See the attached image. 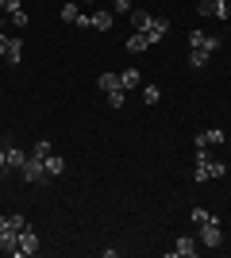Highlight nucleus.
<instances>
[{
    "label": "nucleus",
    "mask_w": 231,
    "mask_h": 258,
    "mask_svg": "<svg viewBox=\"0 0 231 258\" xmlns=\"http://www.w3.org/2000/svg\"><path fill=\"white\" fill-rule=\"evenodd\" d=\"M39 247H43V243H39V231L27 224L20 235H16V258H23V254H39Z\"/></svg>",
    "instance_id": "1"
},
{
    "label": "nucleus",
    "mask_w": 231,
    "mask_h": 258,
    "mask_svg": "<svg viewBox=\"0 0 231 258\" xmlns=\"http://www.w3.org/2000/svg\"><path fill=\"white\" fill-rule=\"evenodd\" d=\"M200 247H223V227L220 220H208V224H200Z\"/></svg>",
    "instance_id": "2"
},
{
    "label": "nucleus",
    "mask_w": 231,
    "mask_h": 258,
    "mask_svg": "<svg viewBox=\"0 0 231 258\" xmlns=\"http://www.w3.org/2000/svg\"><path fill=\"white\" fill-rule=\"evenodd\" d=\"M20 173H23V181L27 185H39L46 177V170H43V158H35V154H27V162L20 166Z\"/></svg>",
    "instance_id": "3"
},
{
    "label": "nucleus",
    "mask_w": 231,
    "mask_h": 258,
    "mask_svg": "<svg viewBox=\"0 0 231 258\" xmlns=\"http://www.w3.org/2000/svg\"><path fill=\"white\" fill-rule=\"evenodd\" d=\"M189 50L216 54V50H220V39H216V35H204V31H189Z\"/></svg>",
    "instance_id": "4"
},
{
    "label": "nucleus",
    "mask_w": 231,
    "mask_h": 258,
    "mask_svg": "<svg viewBox=\"0 0 231 258\" xmlns=\"http://www.w3.org/2000/svg\"><path fill=\"white\" fill-rule=\"evenodd\" d=\"M197 12L208 20H227V0H197Z\"/></svg>",
    "instance_id": "5"
},
{
    "label": "nucleus",
    "mask_w": 231,
    "mask_h": 258,
    "mask_svg": "<svg viewBox=\"0 0 231 258\" xmlns=\"http://www.w3.org/2000/svg\"><path fill=\"white\" fill-rule=\"evenodd\" d=\"M223 143H227V135H223L220 127H208V131H197L193 147H223Z\"/></svg>",
    "instance_id": "6"
},
{
    "label": "nucleus",
    "mask_w": 231,
    "mask_h": 258,
    "mask_svg": "<svg viewBox=\"0 0 231 258\" xmlns=\"http://www.w3.org/2000/svg\"><path fill=\"white\" fill-rule=\"evenodd\" d=\"M166 31H170V20H166V16H154L150 27H146V39H150V43H162Z\"/></svg>",
    "instance_id": "7"
},
{
    "label": "nucleus",
    "mask_w": 231,
    "mask_h": 258,
    "mask_svg": "<svg viewBox=\"0 0 231 258\" xmlns=\"http://www.w3.org/2000/svg\"><path fill=\"white\" fill-rule=\"evenodd\" d=\"M197 250H200V243H197V239L181 235V239H177V247L170 250V258H177V254H181V258H193V254H197Z\"/></svg>",
    "instance_id": "8"
},
{
    "label": "nucleus",
    "mask_w": 231,
    "mask_h": 258,
    "mask_svg": "<svg viewBox=\"0 0 231 258\" xmlns=\"http://www.w3.org/2000/svg\"><path fill=\"white\" fill-rule=\"evenodd\" d=\"M43 170H46V177H62V173H66V158H62V154H46Z\"/></svg>",
    "instance_id": "9"
},
{
    "label": "nucleus",
    "mask_w": 231,
    "mask_h": 258,
    "mask_svg": "<svg viewBox=\"0 0 231 258\" xmlns=\"http://www.w3.org/2000/svg\"><path fill=\"white\" fill-rule=\"evenodd\" d=\"M4 154H8V170H20L23 162H27V154H23L12 139H4Z\"/></svg>",
    "instance_id": "10"
},
{
    "label": "nucleus",
    "mask_w": 231,
    "mask_h": 258,
    "mask_svg": "<svg viewBox=\"0 0 231 258\" xmlns=\"http://www.w3.org/2000/svg\"><path fill=\"white\" fill-rule=\"evenodd\" d=\"M139 85H143V77H139V70H135V66H127V70L120 74V89L127 93V89H139Z\"/></svg>",
    "instance_id": "11"
},
{
    "label": "nucleus",
    "mask_w": 231,
    "mask_h": 258,
    "mask_svg": "<svg viewBox=\"0 0 231 258\" xmlns=\"http://www.w3.org/2000/svg\"><path fill=\"white\" fill-rule=\"evenodd\" d=\"M146 46H154L150 39H146V31H135L131 39H127V50H131V54H143Z\"/></svg>",
    "instance_id": "12"
},
{
    "label": "nucleus",
    "mask_w": 231,
    "mask_h": 258,
    "mask_svg": "<svg viewBox=\"0 0 231 258\" xmlns=\"http://www.w3.org/2000/svg\"><path fill=\"white\" fill-rule=\"evenodd\" d=\"M112 23H116V20H112V12H104V8L93 12V31H112Z\"/></svg>",
    "instance_id": "13"
},
{
    "label": "nucleus",
    "mask_w": 231,
    "mask_h": 258,
    "mask_svg": "<svg viewBox=\"0 0 231 258\" xmlns=\"http://www.w3.org/2000/svg\"><path fill=\"white\" fill-rule=\"evenodd\" d=\"M97 85H100V93H116L120 89V74H100Z\"/></svg>",
    "instance_id": "14"
},
{
    "label": "nucleus",
    "mask_w": 231,
    "mask_h": 258,
    "mask_svg": "<svg viewBox=\"0 0 231 258\" xmlns=\"http://www.w3.org/2000/svg\"><path fill=\"white\" fill-rule=\"evenodd\" d=\"M150 20H154L150 12H139V8H131V27H135V31H146V27H150Z\"/></svg>",
    "instance_id": "15"
},
{
    "label": "nucleus",
    "mask_w": 231,
    "mask_h": 258,
    "mask_svg": "<svg viewBox=\"0 0 231 258\" xmlns=\"http://www.w3.org/2000/svg\"><path fill=\"white\" fill-rule=\"evenodd\" d=\"M4 58H8V66H20V58H23V43L16 39V35H12V43H8V54H4Z\"/></svg>",
    "instance_id": "16"
},
{
    "label": "nucleus",
    "mask_w": 231,
    "mask_h": 258,
    "mask_svg": "<svg viewBox=\"0 0 231 258\" xmlns=\"http://www.w3.org/2000/svg\"><path fill=\"white\" fill-rule=\"evenodd\" d=\"M77 16H81L77 0H66V4H62V23H77Z\"/></svg>",
    "instance_id": "17"
},
{
    "label": "nucleus",
    "mask_w": 231,
    "mask_h": 258,
    "mask_svg": "<svg viewBox=\"0 0 231 258\" xmlns=\"http://www.w3.org/2000/svg\"><path fill=\"white\" fill-rule=\"evenodd\" d=\"M208 58H212L208 50H189V66H193V70H200V66H208Z\"/></svg>",
    "instance_id": "18"
},
{
    "label": "nucleus",
    "mask_w": 231,
    "mask_h": 258,
    "mask_svg": "<svg viewBox=\"0 0 231 258\" xmlns=\"http://www.w3.org/2000/svg\"><path fill=\"white\" fill-rule=\"evenodd\" d=\"M189 220H193V224L200 227V224H208V220H216V216H212L208 208H193V212H189Z\"/></svg>",
    "instance_id": "19"
},
{
    "label": "nucleus",
    "mask_w": 231,
    "mask_h": 258,
    "mask_svg": "<svg viewBox=\"0 0 231 258\" xmlns=\"http://www.w3.org/2000/svg\"><path fill=\"white\" fill-rule=\"evenodd\" d=\"M8 23H12V27H27V23H31V20H27V12H8Z\"/></svg>",
    "instance_id": "20"
},
{
    "label": "nucleus",
    "mask_w": 231,
    "mask_h": 258,
    "mask_svg": "<svg viewBox=\"0 0 231 258\" xmlns=\"http://www.w3.org/2000/svg\"><path fill=\"white\" fill-rule=\"evenodd\" d=\"M31 154H35V158H46V154H54V147H50L46 139H39V143L31 147Z\"/></svg>",
    "instance_id": "21"
},
{
    "label": "nucleus",
    "mask_w": 231,
    "mask_h": 258,
    "mask_svg": "<svg viewBox=\"0 0 231 258\" xmlns=\"http://www.w3.org/2000/svg\"><path fill=\"white\" fill-rule=\"evenodd\" d=\"M143 100H146V104H158V100H162V89H158V85H146L143 89Z\"/></svg>",
    "instance_id": "22"
},
{
    "label": "nucleus",
    "mask_w": 231,
    "mask_h": 258,
    "mask_svg": "<svg viewBox=\"0 0 231 258\" xmlns=\"http://www.w3.org/2000/svg\"><path fill=\"white\" fill-rule=\"evenodd\" d=\"M223 173H227V166L220 158H208V177H223Z\"/></svg>",
    "instance_id": "23"
},
{
    "label": "nucleus",
    "mask_w": 231,
    "mask_h": 258,
    "mask_svg": "<svg viewBox=\"0 0 231 258\" xmlns=\"http://www.w3.org/2000/svg\"><path fill=\"white\" fill-rule=\"evenodd\" d=\"M73 27H81V31H89V27H93V16H89V12H81V16H77V23Z\"/></svg>",
    "instance_id": "24"
},
{
    "label": "nucleus",
    "mask_w": 231,
    "mask_h": 258,
    "mask_svg": "<svg viewBox=\"0 0 231 258\" xmlns=\"http://www.w3.org/2000/svg\"><path fill=\"white\" fill-rule=\"evenodd\" d=\"M8 227H12V231H23V227H27V220H23V216H8Z\"/></svg>",
    "instance_id": "25"
},
{
    "label": "nucleus",
    "mask_w": 231,
    "mask_h": 258,
    "mask_svg": "<svg viewBox=\"0 0 231 258\" xmlns=\"http://www.w3.org/2000/svg\"><path fill=\"white\" fill-rule=\"evenodd\" d=\"M108 104H112V108H123V89H116V93H108Z\"/></svg>",
    "instance_id": "26"
},
{
    "label": "nucleus",
    "mask_w": 231,
    "mask_h": 258,
    "mask_svg": "<svg viewBox=\"0 0 231 258\" xmlns=\"http://www.w3.org/2000/svg\"><path fill=\"white\" fill-rule=\"evenodd\" d=\"M0 8H4V12H20L23 0H0Z\"/></svg>",
    "instance_id": "27"
},
{
    "label": "nucleus",
    "mask_w": 231,
    "mask_h": 258,
    "mask_svg": "<svg viewBox=\"0 0 231 258\" xmlns=\"http://www.w3.org/2000/svg\"><path fill=\"white\" fill-rule=\"evenodd\" d=\"M112 8L116 12H131V0H112Z\"/></svg>",
    "instance_id": "28"
},
{
    "label": "nucleus",
    "mask_w": 231,
    "mask_h": 258,
    "mask_svg": "<svg viewBox=\"0 0 231 258\" xmlns=\"http://www.w3.org/2000/svg\"><path fill=\"white\" fill-rule=\"evenodd\" d=\"M8 43H12V35H4V31H0V54H8Z\"/></svg>",
    "instance_id": "29"
},
{
    "label": "nucleus",
    "mask_w": 231,
    "mask_h": 258,
    "mask_svg": "<svg viewBox=\"0 0 231 258\" xmlns=\"http://www.w3.org/2000/svg\"><path fill=\"white\" fill-rule=\"evenodd\" d=\"M0 170H8V154H4V147H0Z\"/></svg>",
    "instance_id": "30"
},
{
    "label": "nucleus",
    "mask_w": 231,
    "mask_h": 258,
    "mask_svg": "<svg viewBox=\"0 0 231 258\" xmlns=\"http://www.w3.org/2000/svg\"><path fill=\"white\" fill-rule=\"evenodd\" d=\"M227 20H231V0H227Z\"/></svg>",
    "instance_id": "31"
},
{
    "label": "nucleus",
    "mask_w": 231,
    "mask_h": 258,
    "mask_svg": "<svg viewBox=\"0 0 231 258\" xmlns=\"http://www.w3.org/2000/svg\"><path fill=\"white\" fill-rule=\"evenodd\" d=\"M85 4H89V0H85Z\"/></svg>",
    "instance_id": "32"
},
{
    "label": "nucleus",
    "mask_w": 231,
    "mask_h": 258,
    "mask_svg": "<svg viewBox=\"0 0 231 258\" xmlns=\"http://www.w3.org/2000/svg\"><path fill=\"white\" fill-rule=\"evenodd\" d=\"M227 35H231V31H227Z\"/></svg>",
    "instance_id": "33"
}]
</instances>
